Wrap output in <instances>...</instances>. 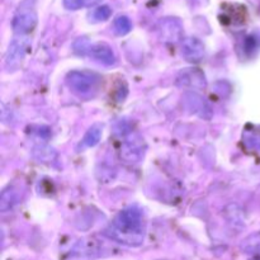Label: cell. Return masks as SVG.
<instances>
[{
	"instance_id": "cell-1",
	"label": "cell",
	"mask_w": 260,
	"mask_h": 260,
	"mask_svg": "<svg viewBox=\"0 0 260 260\" xmlns=\"http://www.w3.org/2000/svg\"><path fill=\"white\" fill-rule=\"evenodd\" d=\"M106 235L121 244L137 246L144 241V220L142 212L136 207H128L122 211L111 226Z\"/></svg>"
},
{
	"instance_id": "cell-2",
	"label": "cell",
	"mask_w": 260,
	"mask_h": 260,
	"mask_svg": "<svg viewBox=\"0 0 260 260\" xmlns=\"http://www.w3.org/2000/svg\"><path fill=\"white\" fill-rule=\"evenodd\" d=\"M101 76L86 70L71 71L66 76V84L80 98H90L101 86Z\"/></svg>"
},
{
	"instance_id": "cell-3",
	"label": "cell",
	"mask_w": 260,
	"mask_h": 260,
	"mask_svg": "<svg viewBox=\"0 0 260 260\" xmlns=\"http://www.w3.org/2000/svg\"><path fill=\"white\" fill-rule=\"evenodd\" d=\"M144 140L139 136H129L121 147V157L126 162H139L144 157Z\"/></svg>"
},
{
	"instance_id": "cell-4",
	"label": "cell",
	"mask_w": 260,
	"mask_h": 260,
	"mask_svg": "<svg viewBox=\"0 0 260 260\" xmlns=\"http://www.w3.org/2000/svg\"><path fill=\"white\" fill-rule=\"evenodd\" d=\"M248 12L244 5L240 4H223L220 20L225 25H241L246 22Z\"/></svg>"
},
{
	"instance_id": "cell-5",
	"label": "cell",
	"mask_w": 260,
	"mask_h": 260,
	"mask_svg": "<svg viewBox=\"0 0 260 260\" xmlns=\"http://www.w3.org/2000/svg\"><path fill=\"white\" fill-rule=\"evenodd\" d=\"M177 83L182 86H189V88H206V78L202 71L198 69H184L178 75Z\"/></svg>"
},
{
	"instance_id": "cell-6",
	"label": "cell",
	"mask_w": 260,
	"mask_h": 260,
	"mask_svg": "<svg viewBox=\"0 0 260 260\" xmlns=\"http://www.w3.org/2000/svg\"><path fill=\"white\" fill-rule=\"evenodd\" d=\"M182 55L187 61L197 62L205 56V46L198 38H187L183 41Z\"/></svg>"
},
{
	"instance_id": "cell-7",
	"label": "cell",
	"mask_w": 260,
	"mask_h": 260,
	"mask_svg": "<svg viewBox=\"0 0 260 260\" xmlns=\"http://www.w3.org/2000/svg\"><path fill=\"white\" fill-rule=\"evenodd\" d=\"M36 23H37V17H36L32 10H22V12L15 15L13 27H14L15 33L25 35V33H29L35 28Z\"/></svg>"
},
{
	"instance_id": "cell-8",
	"label": "cell",
	"mask_w": 260,
	"mask_h": 260,
	"mask_svg": "<svg viewBox=\"0 0 260 260\" xmlns=\"http://www.w3.org/2000/svg\"><path fill=\"white\" fill-rule=\"evenodd\" d=\"M89 55L96 61L107 66H112L116 63V55L107 43H95L90 46Z\"/></svg>"
},
{
	"instance_id": "cell-9",
	"label": "cell",
	"mask_w": 260,
	"mask_h": 260,
	"mask_svg": "<svg viewBox=\"0 0 260 260\" xmlns=\"http://www.w3.org/2000/svg\"><path fill=\"white\" fill-rule=\"evenodd\" d=\"M243 142L248 150L260 152V126L248 124L243 132Z\"/></svg>"
},
{
	"instance_id": "cell-10",
	"label": "cell",
	"mask_w": 260,
	"mask_h": 260,
	"mask_svg": "<svg viewBox=\"0 0 260 260\" xmlns=\"http://www.w3.org/2000/svg\"><path fill=\"white\" fill-rule=\"evenodd\" d=\"M25 51V42L24 41H14L13 45L9 47V52H8L7 57V65L14 66L22 61L23 55Z\"/></svg>"
},
{
	"instance_id": "cell-11",
	"label": "cell",
	"mask_w": 260,
	"mask_h": 260,
	"mask_svg": "<svg viewBox=\"0 0 260 260\" xmlns=\"http://www.w3.org/2000/svg\"><path fill=\"white\" fill-rule=\"evenodd\" d=\"M162 36H164L165 41L169 42H177L182 37V27L179 23L174 22V20H169L162 24Z\"/></svg>"
},
{
	"instance_id": "cell-12",
	"label": "cell",
	"mask_w": 260,
	"mask_h": 260,
	"mask_svg": "<svg viewBox=\"0 0 260 260\" xmlns=\"http://www.w3.org/2000/svg\"><path fill=\"white\" fill-rule=\"evenodd\" d=\"M102 131H103V127L101 124H94L90 128L88 129V132L85 134L84 139L81 140V147H93L101 141L102 139Z\"/></svg>"
},
{
	"instance_id": "cell-13",
	"label": "cell",
	"mask_w": 260,
	"mask_h": 260,
	"mask_svg": "<svg viewBox=\"0 0 260 260\" xmlns=\"http://www.w3.org/2000/svg\"><path fill=\"white\" fill-rule=\"evenodd\" d=\"M241 249L246 254L260 253V233H255L248 236L241 244Z\"/></svg>"
},
{
	"instance_id": "cell-14",
	"label": "cell",
	"mask_w": 260,
	"mask_h": 260,
	"mask_svg": "<svg viewBox=\"0 0 260 260\" xmlns=\"http://www.w3.org/2000/svg\"><path fill=\"white\" fill-rule=\"evenodd\" d=\"M185 101H187L188 107H189L190 111L194 112V113H200V116H202L201 111H205V109L210 111V108H208L207 104L203 102V99L201 98V96L196 95V94H187Z\"/></svg>"
},
{
	"instance_id": "cell-15",
	"label": "cell",
	"mask_w": 260,
	"mask_h": 260,
	"mask_svg": "<svg viewBox=\"0 0 260 260\" xmlns=\"http://www.w3.org/2000/svg\"><path fill=\"white\" fill-rule=\"evenodd\" d=\"M260 48V36L256 33H251L250 36L245 38L244 43V52L248 56H253L254 52H256Z\"/></svg>"
},
{
	"instance_id": "cell-16",
	"label": "cell",
	"mask_w": 260,
	"mask_h": 260,
	"mask_svg": "<svg viewBox=\"0 0 260 260\" xmlns=\"http://www.w3.org/2000/svg\"><path fill=\"white\" fill-rule=\"evenodd\" d=\"M113 27H114V32H116L117 35L124 36L132 29V23L128 18L124 17V15H121V17H118L116 20H114Z\"/></svg>"
},
{
	"instance_id": "cell-17",
	"label": "cell",
	"mask_w": 260,
	"mask_h": 260,
	"mask_svg": "<svg viewBox=\"0 0 260 260\" xmlns=\"http://www.w3.org/2000/svg\"><path fill=\"white\" fill-rule=\"evenodd\" d=\"M17 201V192H14L13 189L5 190L4 193L2 194V202H0V208H2L3 212H5L7 210L13 207V205Z\"/></svg>"
},
{
	"instance_id": "cell-18",
	"label": "cell",
	"mask_w": 260,
	"mask_h": 260,
	"mask_svg": "<svg viewBox=\"0 0 260 260\" xmlns=\"http://www.w3.org/2000/svg\"><path fill=\"white\" fill-rule=\"evenodd\" d=\"M99 2L101 0H63V5H65L66 9L76 10L84 7H90V5L96 4Z\"/></svg>"
},
{
	"instance_id": "cell-19",
	"label": "cell",
	"mask_w": 260,
	"mask_h": 260,
	"mask_svg": "<svg viewBox=\"0 0 260 260\" xmlns=\"http://www.w3.org/2000/svg\"><path fill=\"white\" fill-rule=\"evenodd\" d=\"M112 10L111 8L107 7V5H102L98 9L94 10L93 13V19L96 20V22H101V20H106L111 17Z\"/></svg>"
},
{
	"instance_id": "cell-20",
	"label": "cell",
	"mask_w": 260,
	"mask_h": 260,
	"mask_svg": "<svg viewBox=\"0 0 260 260\" xmlns=\"http://www.w3.org/2000/svg\"><path fill=\"white\" fill-rule=\"evenodd\" d=\"M251 260H260V258H255V259H251Z\"/></svg>"
}]
</instances>
